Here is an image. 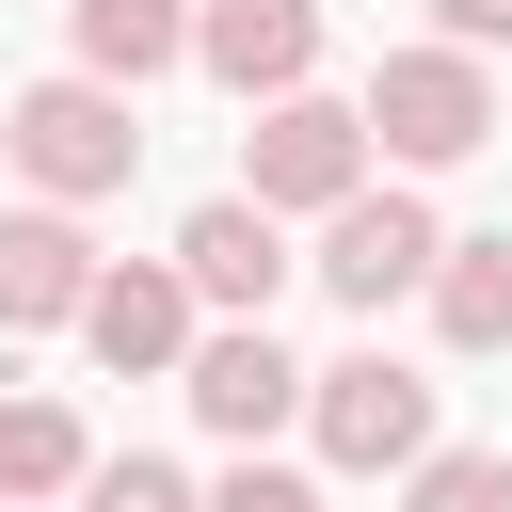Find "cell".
I'll return each mask as SVG.
<instances>
[{
  "label": "cell",
  "instance_id": "1",
  "mask_svg": "<svg viewBox=\"0 0 512 512\" xmlns=\"http://www.w3.org/2000/svg\"><path fill=\"white\" fill-rule=\"evenodd\" d=\"M0 160H16L48 208H96V192H128V176H144V128H128V96H112V80H32V96L0 112Z\"/></svg>",
  "mask_w": 512,
  "mask_h": 512
},
{
  "label": "cell",
  "instance_id": "2",
  "mask_svg": "<svg viewBox=\"0 0 512 512\" xmlns=\"http://www.w3.org/2000/svg\"><path fill=\"white\" fill-rule=\"evenodd\" d=\"M368 160H384V144H368V96H288V112H256V128H240V192H256L272 224H288V208H304V224H336L352 192H384Z\"/></svg>",
  "mask_w": 512,
  "mask_h": 512
},
{
  "label": "cell",
  "instance_id": "3",
  "mask_svg": "<svg viewBox=\"0 0 512 512\" xmlns=\"http://www.w3.org/2000/svg\"><path fill=\"white\" fill-rule=\"evenodd\" d=\"M368 144H384L400 176L480 160V144H496V80H480V48H384V64H368Z\"/></svg>",
  "mask_w": 512,
  "mask_h": 512
},
{
  "label": "cell",
  "instance_id": "4",
  "mask_svg": "<svg viewBox=\"0 0 512 512\" xmlns=\"http://www.w3.org/2000/svg\"><path fill=\"white\" fill-rule=\"evenodd\" d=\"M304 432H320V464H336V480H416V464H432V384L368 336V352H336V368H320Z\"/></svg>",
  "mask_w": 512,
  "mask_h": 512
},
{
  "label": "cell",
  "instance_id": "5",
  "mask_svg": "<svg viewBox=\"0 0 512 512\" xmlns=\"http://www.w3.org/2000/svg\"><path fill=\"white\" fill-rule=\"evenodd\" d=\"M304 272H320V288H336L352 320H384L400 288H432V272H448V224H432V208H416V192L384 176V192H352V208L320 224V256H304Z\"/></svg>",
  "mask_w": 512,
  "mask_h": 512
},
{
  "label": "cell",
  "instance_id": "6",
  "mask_svg": "<svg viewBox=\"0 0 512 512\" xmlns=\"http://www.w3.org/2000/svg\"><path fill=\"white\" fill-rule=\"evenodd\" d=\"M176 400H192V416H208V432H224V448L256 464V448H272V432H288V416L320 400V368H288V336H272V320H224V336H208V352L176 368Z\"/></svg>",
  "mask_w": 512,
  "mask_h": 512
},
{
  "label": "cell",
  "instance_id": "7",
  "mask_svg": "<svg viewBox=\"0 0 512 512\" xmlns=\"http://www.w3.org/2000/svg\"><path fill=\"white\" fill-rule=\"evenodd\" d=\"M80 352H96V368H128V384L192 368V352H208V336H192V272H176V256H112V272H96V304H80Z\"/></svg>",
  "mask_w": 512,
  "mask_h": 512
},
{
  "label": "cell",
  "instance_id": "8",
  "mask_svg": "<svg viewBox=\"0 0 512 512\" xmlns=\"http://www.w3.org/2000/svg\"><path fill=\"white\" fill-rule=\"evenodd\" d=\"M192 64H208L240 112H288V96H320V0H208Z\"/></svg>",
  "mask_w": 512,
  "mask_h": 512
},
{
  "label": "cell",
  "instance_id": "9",
  "mask_svg": "<svg viewBox=\"0 0 512 512\" xmlns=\"http://www.w3.org/2000/svg\"><path fill=\"white\" fill-rule=\"evenodd\" d=\"M96 240H80V208H0V336H80V304H96Z\"/></svg>",
  "mask_w": 512,
  "mask_h": 512
},
{
  "label": "cell",
  "instance_id": "10",
  "mask_svg": "<svg viewBox=\"0 0 512 512\" xmlns=\"http://www.w3.org/2000/svg\"><path fill=\"white\" fill-rule=\"evenodd\" d=\"M176 272H192V304H224V320H272V288H288L304 256H288V224H272L256 192H208V208L176 224Z\"/></svg>",
  "mask_w": 512,
  "mask_h": 512
},
{
  "label": "cell",
  "instance_id": "11",
  "mask_svg": "<svg viewBox=\"0 0 512 512\" xmlns=\"http://www.w3.org/2000/svg\"><path fill=\"white\" fill-rule=\"evenodd\" d=\"M64 32H80V80H112V96H144L160 64H192V32H208V0H64Z\"/></svg>",
  "mask_w": 512,
  "mask_h": 512
},
{
  "label": "cell",
  "instance_id": "12",
  "mask_svg": "<svg viewBox=\"0 0 512 512\" xmlns=\"http://www.w3.org/2000/svg\"><path fill=\"white\" fill-rule=\"evenodd\" d=\"M80 480H96L80 416H64V400H0V512H32V496H80Z\"/></svg>",
  "mask_w": 512,
  "mask_h": 512
},
{
  "label": "cell",
  "instance_id": "13",
  "mask_svg": "<svg viewBox=\"0 0 512 512\" xmlns=\"http://www.w3.org/2000/svg\"><path fill=\"white\" fill-rule=\"evenodd\" d=\"M432 336H448V352H512V240H448V272H432Z\"/></svg>",
  "mask_w": 512,
  "mask_h": 512
},
{
  "label": "cell",
  "instance_id": "14",
  "mask_svg": "<svg viewBox=\"0 0 512 512\" xmlns=\"http://www.w3.org/2000/svg\"><path fill=\"white\" fill-rule=\"evenodd\" d=\"M400 512H512V448H432L400 480Z\"/></svg>",
  "mask_w": 512,
  "mask_h": 512
},
{
  "label": "cell",
  "instance_id": "15",
  "mask_svg": "<svg viewBox=\"0 0 512 512\" xmlns=\"http://www.w3.org/2000/svg\"><path fill=\"white\" fill-rule=\"evenodd\" d=\"M80 512H208V496H192V480H176L160 448H112V464L80 480Z\"/></svg>",
  "mask_w": 512,
  "mask_h": 512
},
{
  "label": "cell",
  "instance_id": "16",
  "mask_svg": "<svg viewBox=\"0 0 512 512\" xmlns=\"http://www.w3.org/2000/svg\"><path fill=\"white\" fill-rule=\"evenodd\" d=\"M208 512H320V480H304V464H224Z\"/></svg>",
  "mask_w": 512,
  "mask_h": 512
},
{
  "label": "cell",
  "instance_id": "17",
  "mask_svg": "<svg viewBox=\"0 0 512 512\" xmlns=\"http://www.w3.org/2000/svg\"><path fill=\"white\" fill-rule=\"evenodd\" d=\"M432 48H512V0H432Z\"/></svg>",
  "mask_w": 512,
  "mask_h": 512
}]
</instances>
